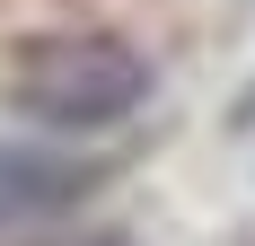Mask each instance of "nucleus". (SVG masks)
<instances>
[{
  "label": "nucleus",
  "mask_w": 255,
  "mask_h": 246,
  "mask_svg": "<svg viewBox=\"0 0 255 246\" xmlns=\"http://www.w3.org/2000/svg\"><path fill=\"white\" fill-rule=\"evenodd\" d=\"M9 97H18V115L53 123V132H106L158 97V71L124 35H35L9 71Z\"/></svg>",
  "instance_id": "f257e3e1"
},
{
  "label": "nucleus",
  "mask_w": 255,
  "mask_h": 246,
  "mask_svg": "<svg viewBox=\"0 0 255 246\" xmlns=\"http://www.w3.org/2000/svg\"><path fill=\"white\" fill-rule=\"evenodd\" d=\"M97 185H106L97 158H62V149L0 141V238H9V229H44V220H62V211H79Z\"/></svg>",
  "instance_id": "f03ea898"
}]
</instances>
